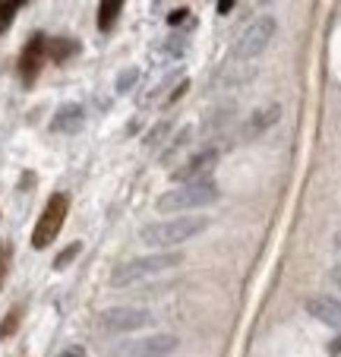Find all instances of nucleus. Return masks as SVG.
Listing matches in <instances>:
<instances>
[{
  "label": "nucleus",
  "mask_w": 341,
  "mask_h": 357,
  "mask_svg": "<svg viewBox=\"0 0 341 357\" xmlns=\"http://www.w3.org/2000/svg\"><path fill=\"white\" fill-rule=\"evenodd\" d=\"M206 228H209L206 215H171V218L146 225V228L139 231V237L146 247L158 250V253H167V250H174V247H181V243L199 237Z\"/></svg>",
  "instance_id": "1"
},
{
  "label": "nucleus",
  "mask_w": 341,
  "mask_h": 357,
  "mask_svg": "<svg viewBox=\"0 0 341 357\" xmlns=\"http://www.w3.org/2000/svg\"><path fill=\"white\" fill-rule=\"evenodd\" d=\"M181 263H183V253H177V250L127 259V263H121L111 272V288H133V284H139L142 278H152V275H161V272H167V269H177Z\"/></svg>",
  "instance_id": "2"
},
{
  "label": "nucleus",
  "mask_w": 341,
  "mask_h": 357,
  "mask_svg": "<svg viewBox=\"0 0 341 357\" xmlns=\"http://www.w3.org/2000/svg\"><path fill=\"white\" fill-rule=\"evenodd\" d=\"M212 202H218V183L209 177V181H196V183H181V187L167 190V193H161L158 199H155V209L158 212H196V209H206V206H212Z\"/></svg>",
  "instance_id": "3"
},
{
  "label": "nucleus",
  "mask_w": 341,
  "mask_h": 357,
  "mask_svg": "<svg viewBox=\"0 0 341 357\" xmlns=\"http://www.w3.org/2000/svg\"><path fill=\"white\" fill-rule=\"evenodd\" d=\"M275 29H278L275 16H259V20H253L247 29H243L241 38L231 45L227 61L231 63H247V61H253V57H259L268 47V41L275 38Z\"/></svg>",
  "instance_id": "4"
},
{
  "label": "nucleus",
  "mask_w": 341,
  "mask_h": 357,
  "mask_svg": "<svg viewBox=\"0 0 341 357\" xmlns=\"http://www.w3.org/2000/svg\"><path fill=\"white\" fill-rule=\"evenodd\" d=\"M152 326V313L146 307H107L98 313V329L107 335H130Z\"/></svg>",
  "instance_id": "5"
},
{
  "label": "nucleus",
  "mask_w": 341,
  "mask_h": 357,
  "mask_svg": "<svg viewBox=\"0 0 341 357\" xmlns=\"http://www.w3.org/2000/svg\"><path fill=\"white\" fill-rule=\"evenodd\" d=\"M181 344V338L171 332H152L142 338H130V342L117 344L111 351V357H171Z\"/></svg>",
  "instance_id": "6"
},
{
  "label": "nucleus",
  "mask_w": 341,
  "mask_h": 357,
  "mask_svg": "<svg viewBox=\"0 0 341 357\" xmlns=\"http://www.w3.org/2000/svg\"><path fill=\"white\" fill-rule=\"evenodd\" d=\"M67 209H70V196L67 193H54L51 199H47L45 212H41L38 225H35V231H32V247L35 250H45L54 237L61 234L63 218H67Z\"/></svg>",
  "instance_id": "7"
},
{
  "label": "nucleus",
  "mask_w": 341,
  "mask_h": 357,
  "mask_svg": "<svg viewBox=\"0 0 341 357\" xmlns=\"http://www.w3.org/2000/svg\"><path fill=\"white\" fill-rule=\"evenodd\" d=\"M215 162H218V149H202V152H196L193 158H187V165H181V168L174 171V183H196V181H209V174H212Z\"/></svg>",
  "instance_id": "8"
},
{
  "label": "nucleus",
  "mask_w": 341,
  "mask_h": 357,
  "mask_svg": "<svg viewBox=\"0 0 341 357\" xmlns=\"http://www.w3.org/2000/svg\"><path fill=\"white\" fill-rule=\"evenodd\" d=\"M307 313L313 319H319L322 326H328V329L341 332V297H332V294L307 297Z\"/></svg>",
  "instance_id": "9"
},
{
  "label": "nucleus",
  "mask_w": 341,
  "mask_h": 357,
  "mask_svg": "<svg viewBox=\"0 0 341 357\" xmlns=\"http://www.w3.org/2000/svg\"><path fill=\"white\" fill-rule=\"evenodd\" d=\"M82 123H86V111H82V105H63L57 114H54L51 121V130L54 133H79Z\"/></svg>",
  "instance_id": "10"
},
{
  "label": "nucleus",
  "mask_w": 341,
  "mask_h": 357,
  "mask_svg": "<svg viewBox=\"0 0 341 357\" xmlns=\"http://www.w3.org/2000/svg\"><path fill=\"white\" fill-rule=\"evenodd\" d=\"M281 117V108L278 105H268V108H259V111H253V117L247 121V127H243V133H247V139H253V136H259V133H266L268 127H272L275 121Z\"/></svg>",
  "instance_id": "11"
},
{
  "label": "nucleus",
  "mask_w": 341,
  "mask_h": 357,
  "mask_svg": "<svg viewBox=\"0 0 341 357\" xmlns=\"http://www.w3.org/2000/svg\"><path fill=\"white\" fill-rule=\"evenodd\" d=\"M41 51H45V38H35L32 45L26 47V54H22V63H20V70H22V79H35V73H38V63H41Z\"/></svg>",
  "instance_id": "12"
},
{
  "label": "nucleus",
  "mask_w": 341,
  "mask_h": 357,
  "mask_svg": "<svg viewBox=\"0 0 341 357\" xmlns=\"http://www.w3.org/2000/svg\"><path fill=\"white\" fill-rule=\"evenodd\" d=\"M121 0H105V3H101L98 7V29L101 32H107V29L114 26V20H117V16H121Z\"/></svg>",
  "instance_id": "13"
},
{
  "label": "nucleus",
  "mask_w": 341,
  "mask_h": 357,
  "mask_svg": "<svg viewBox=\"0 0 341 357\" xmlns=\"http://www.w3.org/2000/svg\"><path fill=\"white\" fill-rule=\"evenodd\" d=\"M20 7L22 3H16V0H3V3H0V35L10 29V22H13V16Z\"/></svg>",
  "instance_id": "14"
},
{
  "label": "nucleus",
  "mask_w": 341,
  "mask_h": 357,
  "mask_svg": "<svg viewBox=\"0 0 341 357\" xmlns=\"http://www.w3.org/2000/svg\"><path fill=\"white\" fill-rule=\"evenodd\" d=\"M22 319V307H16V310H10V317L3 319V326H0V338H10L16 332V326H20Z\"/></svg>",
  "instance_id": "15"
},
{
  "label": "nucleus",
  "mask_w": 341,
  "mask_h": 357,
  "mask_svg": "<svg viewBox=\"0 0 341 357\" xmlns=\"http://www.w3.org/2000/svg\"><path fill=\"white\" fill-rule=\"evenodd\" d=\"M79 243H70V247L67 250H63V253H61V257H57V259H54V269H67V266L70 263H73V259L76 257H79Z\"/></svg>",
  "instance_id": "16"
},
{
  "label": "nucleus",
  "mask_w": 341,
  "mask_h": 357,
  "mask_svg": "<svg viewBox=\"0 0 341 357\" xmlns=\"http://www.w3.org/2000/svg\"><path fill=\"white\" fill-rule=\"evenodd\" d=\"M136 76H139V70H136V67L123 70V73L117 76V92H130V86L136 82Z\"/></svg>",
  "instance_id": "17"
},
{
  "label": "nucleus",
  "mask_w": 341,
  "mask_h": 357,
  "mask_svg": "<svg viewBox=\"0 0 341 357\" xmlns=\"http://www.w3.org/2000/svg\"><path fill=\"white\" fill-rule=\"evenodd\" d=\"M190 133H193V130H190V127H187V130H183V133H181V136H177V139H174V142H171V146H167V149H165V152H161V158H165V162H167V158L174 155L177 149H181V146H183V142H187V139H190Z\"/></svg>",
  "instance_id": "18"
},
{
  "label": "nucleus",
  "mask_w": 341,
  "mask_h": 357,
  "mask_svg": "<svg viewBox=\"0 0 341 357\" xmlns=\"http://www.w3.org/2000/svg\"><path fill=\"white\" fill-rule=\"evenodd\" d=\"M7 266H10V243H0V288L7 278Z\"/></svg>",
  "instance_id": "19"
},
{
  "label": "nucleus",
  "mask_w": 341,
  "mask_h": 357,
  "mask_svg": "<svg viewBox=\"0 0 341 357\" xmlns=\"http://www.w3.org/2000/svg\"><path fill=\"white\" fill-rule=\"evenodd\" d=\"M165 133H167V121H161V123H158V127H155V130H152V133H149L146 146H149V149H152V146H155V142H158V139H161V136H165Z\"/></svg>",
  "instance_id": "20"
},
{
  "label": "nucleus",
  "mask_w": 341,
  "mask_h": 357,
  "mask_svg": "<svg viewBox=\"0 0 341 357\" xmlns=\"http://www.w3.org/2000/svg\"><path fill=\"white\" fill-rule=\"evenodd\" d=\"M57 357H86V348H82V344H70V348H63Z\"/></svg>",
  "instance_id": "21"
},
{
  "label": "nucleus",
  "mask_w": 341,
  "mask_h": 357,
  "mask_svg": "<svg viewBox=\"0 0 341 357\" xmlns=\"http://www.w3.org/2000/svg\"><path fill=\"white\" fill-rule=\"evenodd\" d=\"M328 282H332V284H335V288H338V291H341V263H335V266H332V269H328Z\"/></svg>",
  "instance_id": "22"
},
{
  "label": "nucleus",
  "mask_w": 341,
  "mask_h": 357,
  "mask_svg": "<svg viewBox=\"0 0 341 357\" xmlns=\"http://www.w3.org/2000/svg\"><path fill=\"white\" fill-rule=\"evenodd\" d=\"M215 10H218V13H231V10H234V3H231V0H221Z\"/></svg>",
  "instance_id": "23"
},
{
  "label": "nucleus",
  "mask_w": 341,
  "mask_h": 357,
  "mask_svg": "<svg viewBox=\"0 0 341 357\" xmlns=\"http://www.w3.org/2000/svg\"><path fill=\"white\" fill-rule=\"evenodd\" d=\"M335 250H338V253H341V231H338V234H335Z\"/></svg>",
  "instance_id": "24"
}]
</instances>
